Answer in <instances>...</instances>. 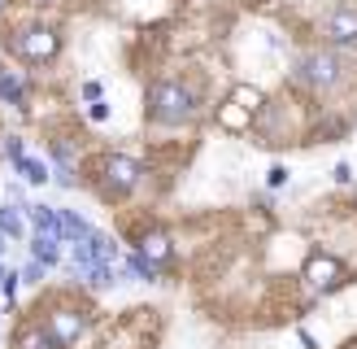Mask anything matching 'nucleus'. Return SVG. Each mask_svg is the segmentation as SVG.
<instances>
[{"instance_id": "obj_1", "label": "nucleus", "mask_w": 357, "mask_h": 349, "mask_svg": "<svg viewBox=\"0 0 357 349\" xmlns=\"http://www.w3.org/2000/svg\"><path fill=\"white\" fill-rule=\"evenodd\" d=\"M61 27L44 22V13H22V17H0V57L26 70H44L61 57Z\"/></svg>"}, {"instance_id": "obj_2", "label": "nucleus", "mask_w": 357, "mask_h": 349, "mask_svg": "<svg viewBox=\"0 0 357 349\" xmlns=\"http://www.w3.org/2000/svg\"><path fill=\"white\" fill-rule=\"evenodd\" d=\"M26 314H35L61 349H79L96 327V306L83 292H66V288H40Z\"/></svg>"}, {"instance_id": "obj_3", "label": "nucleus", "mask_w": 357, "mask_h": 349, "mask_svg": "<svg viewBox=\"0 0 357 349\" xmlns=\"http://www.w3.org/2000/svg\"><path fill=\"white\" fill-rule=\"evenodd\" d=\"M149 118L162 122V127H183L201 114V96H196V87L183 83V79H157L149 87Z\"/></svg>"}, {"instance_id": "obj_4", "label": "nucleus", "mask_w": 357, "mask_h": 349, "mask_svg": "<svg viewBox=\"0 0 357 349\" xmlns=\"http://www.w3.org/2000/svg\"><path fill=\"white\" fill-rule=\"evenodd\" d=\"M96 170H100V192L109 201L131 197V192L144 184V174H149V166L139 162V157H131V153H105Z\"/></svg>"}, {"instance_id": "obj_5", "label": "nucleus", "mask_w": 357, "mask_h": 349, "mask_svg": "<svg viewBox=\"0 0 357 349\" xmlns=\"http://www.w3.org/2000/svg\"><path fill=\"white\" fill-rule=\"evenodd\" d=\"M157 310H127L122 319H114V327H105V336L96 341V349H149V323Z\"/></svg>"}, {"instance_id": "obj_6", "label": "nucleus", "mask_w": 357, "mask_h": 349, "mask_svg": "<svg viewBox=\"0 0 357 349\" xmlns=\"http://www.w3.org/2000/svg\"><path fill=\"white\" fill-rule=\"evenodd\" d=\"M301 279L310 284V292H335V288L349 279V271H344V262L335 258V253L314 249V253L305 258V267H301Z\"/></svg>"}, {"instance_id": "obj_7", "label": "nucleus", "mask_w": 357, "mask_h": 349, "mask_svg": "<svg viewBox=\"0 0 357 349\" xmlns=\"http://www.w3.org/2000/svg\"><path fill=\"white\" fill-rule=\"evenodd\" d=\"M292 79L310 83V87H331L335 79H340V57H335V52H305V57L296 61Z\"/></svg>"}, {"instance_id": "obj_8", "label": "nucleus", "mask_w": 357, "mask_h": 349, "mask_svg": "<svg viewBox=\"0 0 357 349\" xmlns=\"http://www.w3.org/2000/svg\"><path fill=\"white\" fill-rule=\"evenodd\" d=\"M135 253L144 258L149 267L170 271V262H174V240H170V232H162V227H144V232L135 236Z\"/></svg>"}, {"instance_id": "obj_9", "label": "nucleus", "mask_w": 357, "mask_h": 349, "mask_svg": "<svg viewBox=\"0 0 357 349\" xmlns=\"http://www.w3.org/2000/svg\"><path fill=\"white\" fill-rule=\"evenodd\" d=\"M323 40L335 48H357V5H335L323 17Z\"/></svg>"}, {"instance_id": "obj_10", "label": "nucleus", "mask_w": 357, "mask_h": 349, "mask_svg": "<svg viewBox=\"0 0 357 349\" xmlns=\"http://www.w3.org/2000/svg\"><path fill=\"white\" fill-rule=\"evenodd\" d=\"M9 349H61V345L48 336V327L35 319V314L22 310L13 319V327H9Z\"/></svg>"}, {"instance_id": "obj_11", "label": "nucleus", "mask_w": 357, "mask_h": 349, "mask_svg": "<svg viewBox=\"0 0 357 349\" xmlns=\"http://www.w3.org/2000/svg\"><path fill=\"white\" fill-rule=\"evenodd\" d=\"M26 101H31L26 70H17V66H9L5 57H0V105H9V110H26Z\"/></svg>"}, {"instance_id": "obj_12", "label": "nucleus", "mask_w": 357, "mask_h": 349, "mask_svg": "<svg viewBox=\"0 0 357 349\" xmlns=\"http://www.w3.org/2000/svg\"><path fill=\"white\" fill-rule=\"evenodd\" d=\"M26 240H31L26 249H31L35 262H44L48 271H57V267H61V258H66V240H61L57 232H31Z\"/></svg>"}, {"instance_id": "obj_13", "label": "nucleus", "mask_w": 357, "mask_h": 349, "mask_svg": "<svg viewBox=\"0 0 357 349\" xmlns=\"http://www.w3.org/2000/svg\"><path fill=\"white\" fill-rule=\"evenodd\" d=\"M13 174H17V184H26V188H48L52 184V166H48V157H17V162H9Z\"/></svg>"}, {"instance_id": "obj_14", "label": "nucleus", "mask_w": 357, "mask_h": 349, "mask_svg": "<svg viewBox=\"0 0 357 349\" xmlns=\"http://www.w3.org/2000/svg\"><path fill=\"white\" fill-rule=\"evenodd\" d=\"M92 232H96V227L87 223L79 209H61V205H57V236H61L66 244H83Z\"/></svg>"}, {"instance_id": "obj_15", "label": "nucleus", "mask_w": 357, "mask_h": 349, "mask_svg": "<svg viewBox=\"0 0 357 349\" xmlns=\"http://www.w3.org/2000/svg\"><path fill=\"white\" fill-rule=\"evenodd\" d=\"M0 236H5L9 244L31 236V227H26V209H22V205H9V201H0Z\"/></svg>"}, {"instance_id": "obj_16", "label": "nucleus", "mask_w": 357, "mask_h": 349, "mask_svg": "<svg viewBox=\"0 0 357 349\" xmlns=\"http://www.w3.org/2000/svg\"><path fill=\"white\" fill-rule=\"evenodd\" d=\"M218 122H222L227 131H244V127H253V114L240 110L236 101H222V105H218Z\"/></svg>"}, {"instance_id": "obj_17", "label": "nucleus", "mask_w": 357, "mask_h": 349, "mask_svg": "<svg viewBox=\"0 0 357 349\" xmlns=\"http://www.w3.org/2000/svg\"><path fill=\"white\" fill-rule=\"evenodd\" d=\"M227 101H236L240 110H248V114H261V110H266V96L257 92V87H248V83H236Z\"/></svg>"}, {"instance_id": "obj_18", "label": "nucleus", "mask_w": 357, "mask_h": 349, "mask_svg": "<svg viewBox=\"0 0 357 349\" xmlns=\"http://www.w3.org/2000/svg\"><path fill=\"white\" fill-rule=\"evenodd\" d=\"M48 267L44 262H35V258H26L22 267H17V279H22V288H48Z\"/></svg>"}, {"instance_id": "obj_19", "label": "nucleus", "mask_w": 357, "mask_h": 349, "mask_svg": "<svg viewBox=\"0 0 357 349\" xmlns=\"http://www.w3.org/2000/svg\"><path fill=\"white\" fill-rule=\"evenodd\" d=\"M17 292H22V279H17V271H13V267H5V275H0V297H5L9 314L17 310Z\"/></svg>"}, {"instance_id": "obj_20", "label": "nucleus", "mask_w": 357, "mask_h": 349, "mask_svg": "<svg viewBox=\"0 0 357 349\" xmlns=\"http://www.w3.org/2000/svg\"><path fill=\"white\" fill-rule=\"evenodd\" d=\"M127 267H131V275H139V279H149V284H153V279H157V275H162V271H157V267H149V262H144V258H139L135 249L127 253Z\"/></svg>"}, {"instance_id": "obj_21", "label": "nucleus", "mask_w": 357, "mask_h": 349, "mask_svg": "<svg viewBox=\"0 0 357 349\" xmlns=\"http://www.w3.org/2000/svg\"><path fill=\"white\" fill-rule=\"evenodd\" d=\"M0 201H9V205H22V209H26V205H31V201H26V184L9 179V184H5V197H0Z\"/></svg>"}, {"instance_id": "obj_22", "label": "nucleus", "mask_w": 357, "mask_h": 349, "mask_svg": "<svg viewBox=\"0 0 357 349\" xmlns=\"http://www.w3.org/2000/svg\"><path fill=\"white\" fill-rule=\"evenodd\" d=\"M266 184H271V188H283V184H288V166H271V174H266Z\"/></svg>"}, {"instance_id": "obj_23", "label": "nucleus", "mask_w": 357, "mask_h": 349, "mask_svg": "<svg viewBox=\"0 0 357 349\" xmlns=\"http://www.w3.org/2000/svg\"><path fill=\"white\" fill-rule=\"evenodd\" d=\"M79 96H83L87 105H92V101H100V83H96V79H87V83L79 87Z\"/></svg>"}, {"instance_id": "obj_24", "label": "nucleus", "mask_w": 357, "mask_h": 349, "mask_svg": "<svg viewBox=\"0 0 357 349\" xmlns=\"http://www.w3.org/2000/svg\"><path fill=\"white\" fill-rule=\"evenodd\" d=\"M87 118H92V122H105V118H109V105H105V101H92V110H87Z\"/></svg>"}, {"instance_id": "obj_25", "label": "nucleus", "mask_w": 357, "mask_h": 349, "mask_svg": "<svg viewBox=\"0 0 357 349\" xmlns=\"http://www.w3.org/2000/svg\"><path fill=\"white\" fill-rule=\"evenodd\" d=\"M335 179L349 184V179H353V166H349V162H340V166H335Z\"/></svg>"}, {"instance_id": "obj_26", "label": "nucleus", "mask_w": 357, "mask_h": 349, "mask_svg": "<svg viewBox=\"0 0 357 349\" xmlns=\"http://www.w3.org/2000/svg\"><path fill=\"white\" fill-rule=\"evenodd\" d=\"M5 253H9V240H5V236H0V262H5Z\"/></svg>"}, {"instance_id": "obj_27", "label": "nucleus", "mask_w": 357, "mask_h": 349, "mask_svg": "<svg viewBox=\"0 0 357 349\" xmlns=\"http://www.w3.org/2000/svg\"><path fill=\"white\" fill-rule=\"evenodd\" d=\"M22 5H52V0H22Z\"/></svg>"}, {"instance_id": "obj_28", "label": "nucleus", "mask_w": 357, "mask_h": 349, "mask_svg": "<svg viewBox=\"0 0 357 349\" xmlns=\"http://www.w3.org/2000/svg\"><path fill=\"white\" fill-rule=\"evenodd\" d=\"M0 275H5V262H0Z\"/></svg>"}]
</instances>
